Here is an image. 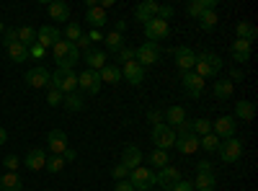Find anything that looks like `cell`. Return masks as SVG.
I'll use <instances>...</instances> for the list:
<instances>
[{"mask_svg":"<svg viewBox=\"0 0 258 191\" xmlns=\"http://www.w3.org/2000/svg\"><path fill=\"white\" fill-rule=\"evenodd\" d=\"M253 116H255V103L253 101H238L235 103V119L250 121Z\"/></svg>","mask_w":258,"mask_h":191,"instance_id":"cell-24","label":"cell"},{"mask_svg":"<svg viewBox=\"0 0 258 191\" xmlns=\"http://www.w3.org/2000/svg\"><path fill=\"white\" fill-rule=\"evenodd\" d=\"M126 181L132 183V188H135V191H150L153 186H158L155 171H153V168H145V165L135 168V171H129Z\"/></svg>","mask_w":258,"mask_h":191,"instance_id":"cell-2","label":"cell"},{"mask_svg":"<svg viewBox=\"0 0 258 191\" xmlns=\"http://www.w3.org/2000/svg\"><path fill=\"white\" fill-rule=\"evenodd\" d=\"M220 70H222V57L212 54V52H202V54H197V65H194V73H197L202 80H207V78H217Z\"/></svg>","mask_w":258,"mask_h":191,"instance_id":"cell-1","label":"cell"},{"mask_svg":"<svg viewBox=\"0 0 258 191\" xmlns=\"http://www.w3.org/2000/svg\"><path fill=\"white\" fill-rule=\"evenodd\" d=\"M6 140H8V132L3 130V126H0V145H6Z\"/></svg>","mask_w":258,"mask_h":191,"instance_id":"cell-60","label":"cell"},{"mask_svg":"<svg viewBox=\"0 0 258 191\" xmlns=\"http://www.w3.org/2000/svg\"><path fill=\"white\" fill-rule=\"evenodd\" d=\"M57 91H59L62 96H70V93H78V75H75V73H70V75H64Z\"/></svg>","mask_w":258,"mask_h":191,"instance_id":"cell-33","label":"cell"},{"mask_svg":"<svg viewBox=\"0 0 258 191\" xmlns=\"http://www.w3.org/2000/svg\"><path fill=\"white\" fill-rule=\"evenodd\" d=\"M75 158H78V153H75V150H70V147H68V150L62 153V160H64V163H73Z\"/></svg>","mask_w":258,"mask_h":191,"instance_id":"cell-55","label":"cell"},{"mask_svg":"<svg viewBox=\"0 0 258 191\" xmlns=\"http://www.w3.org/2000/svg\"><path fill=\"white\" fill-rule=\"evenodd\" d=\"M176 16V8L173 6H158V18L160 21H168V18H173Z\"/></svg>","mask_w":258,"mask_h":191,"instance_id":"cell-45","label":"cell"},{"mask_svg":"<svg viewBox=\"0 0 258 191\" xmlns=\"http://www.w3.org/2000/svg\"><path fill=\"white\" fill-rule=\"evenodd\" d=\"M121 78H126L129 86H140V83L145 80V68H140L137 62H126V65L121 68Z\"/></svg>","mask_w":258,"mask_h":191,"instance_id":"cell-17","label":"cell"},{"mask_svg":"<svg viewBox=\"0 0 258 191\" xmlns=\"http://www.w3.org/2000/svg\"><path fill=\"white\" fill-rule=\"evenodd\" d=\"M191 132L197 135V137L209 135V132H212V121H207V119H197V121H191Z\"/></svg>","mask_w":258,"mask_h":191,"instance_id":"cell-40","label":"cell"},{"mask_svg":"<svg viewBox=\"0 0 258 191\" xmlns=\"http://www.w3.org/2000/svg\"><path fill=\"white\" fill-rule=\"evenodd\" d=\"M232 91H235V83H232V80H217V83H214V88H212L214 98H222V101L230 98Z\"/></svg>","mask_w":258,"mask_h":191,"instance_id":"cell-31","label":"cell"},{"mask_svg":"<svg viewBox=\"0 0 258 191\" xmlns=\"http://www.w3.org/2000/svg\"><path fill=\"white\" fill-rule=\"evenodd\" d=\"M75 47H83V49H88V52H91V39L83 34V36H80V39L75 41Z\"/></svg>","mask_w":258,"mask_h":191,"instance_id":"cell-54","label":"cell"},{"mask_svg":"<svg viewBox=\"0 0 258 191\" xmlns=\"http://www.w3.org/2000/svg\"><path fill=\"white\" fill-rule=\"evenodd\" d=\"M111 176H114L116 181H124V178L129 176V168H124V165H114V171H111Z\"/></svg>","mask_w":258,"mask_h":191,"instance_id":"cell-50","label":"cell"},{"mask_svg":"<svg viewBox=\"0 0 258 191\" xmlns=\"http://www.w3.org/2000/svg\"><path fill=\"white\" fill-rule=\"evenodd\" d=\"M232 80H243V70H240V68L232 70Z\"/></svg>","mask_w":258,"mask_h":191,"instance_id":"cell-58","label":"cell"},{"mask_svg":"<svg viewBox=\"0 0 258 191\" xmlns=\"http://www.w3.org/2000/svg\"><path fill=\"white\" fill-rule=\"evenodd\" d=\"M16 41H18L16 29H6V31H3V44H6V47H11V44H16Z\"/></svg>","mask_w":258,"mask_h":191,"instance_id":"cell-48","label":"cell"},{"mask_svg":"<svg viewBox=\"0 0 258 191\" xmlns=\"http://www.w3.org/2000/svg\"><path fill=\"white\" fill-rule=\"evenodd\" d=\"M88 39H91V41H103V34H101V31H96V29H93V31H91V34H88Z\"/></svg>","mask_w":258,"mask_h":191,"instance_id":"cell-57","label":"cell"},{"mask_svg":"<svg viewBox=\"0 0 258 191\" xmlns=\"http://www.w3.org/2000/svg\"><path fill=\"white\" fill-rule=\"evenodd\" d=\"M217 188V176L214 173H199L194 181V191H214Z\"/></svg>","mask_w":258,"mask_h":191,"instance_id":"cell-25","label":"cell"},{"mask_svg":"<svg viewBox=\"0 0 258 191\" xmlns=\"http://www.w3.org/2000/svg\"><path fill=\"white\" fill-rule=\"evenodd\" d=\"M121 165L129 168V171H135V168L142 165V150L137 145H126L124 150H121Z\"/></svg>","mask_w":258,"mask_h":191,"instance_id":"cell-14","label":"cell"},{"mask_svg":"<svg viewBox=\"0 0 258 191\" xmlns=\"http://www.w3.org/2000/svg\"><path fill=\"white\" fill-rule=\"evenodd\" d=\"M85 65H88V70H101L106 65V52H98V49H91L85 52Z\"/></svg>","mask_w":258,"mask_h":191,"instance_id":"cell-28","label":"cell"},{"mask_svg":"<svg viewBox=\"0 0 258 191\" xmlns=\"http://www.w3.org/2000/svg\"><path fill=\"white\" fill-rule=\"evenodd\" d=\"M49 16L54 21H68L70 18V6L62 3V0H54V3H49Z\"/></svg>","mask_w":258,"mask_h":191,"instance_id":"cell-30","label":"cell"},{"mask_svg":"<svg viewBox=\"0 0 258 191\" xmlns=\"http://www.w3.org/2000/svg\"><path fill=\"white\" fill-rule=\"evenodd\" d=\"M199 147H204L207 153H217V147H220V137L209 132V135L199 137Z\"/></svg>","mask_w":258,"mask_h":191,"instance_id":"cell-37","label":"cell"},{"mask_svg":"<svg viewBox=\"0 0 258 191\" xmlns=\"http://www.w3.org/2000/svg\"><path fill=\"white\" fill-rule=\"evenodd\" d=\"M132 59H135V49L124 47V49L119 52V62H124V65H126V62H132Z\"/></svg>","mask_w":258,"mask_h":191,"instance_id":"cell-51","label":"cell"},{"mask_svg":"<svg viewBox=\"0 0 258 191\" xmlns=\"http://www.w3.org/2000/svg\"><path fill=\"white\" fill-rule=\"evenodd\" d=\"M3 31H6V26H3V24H0V34H3Z\"/></svg>","mask_w":258,"mask_h":191,"instance_id":"cell-62","label":"cell"},{"mask_svg":"<svg viewBox=\"0 0 258 191\" xmlns=\"http://www.w3.org/2000/svg\"><path fill=\"white\" fill-rule=\"evenodd\" d=\"M153 142H155V150H165L176 145V130H170L168 124H155L153 126Z\"/></svg>","mask_w":258,"mask_h":191,"instance_id":"cell-6","label":"cell"},{"mask_svg":"<svg viewBox=\"0 0 258 191\" xmlns=\"http://www.w3.org/2000/svg\"><path fill=\"white\" fill-rule=\"evenodd\" d=\"M217 21H220V18H217V13H214V11H204V13L199 16V24H202L204 31H212L214 26H217Z\"/></svg>","mask_w":258,"mask_h":191,"instance_id":"cell-39","label":"cell"},{"mask_svg":"<svg viewBox=\"0 0 258 191\" xmlns=\"http://www.w3.org/2000/svg\"><path fill=\"white\" fill-rule=\"evenodd\" d=\"M62 39V31L57 29V26H41L39 31H36V44H41L44 49H49V47H54L57 41Z\"/></svg>","mask_w":258,"mask_h":191,"instance_id":"cell-12","label":"cell"},{"mask_svg":"<svg viewBox=\"0 0 258 191\" xmlns=\"http://www.w3.org/2000/svg\"><path fill=\"white\" fill-rule=\"evenodd\" d=\"M124 29H126V24H124V21H116V31H119V34H121V31H124Z\"/></svg>","mask_w":258,"mask_h":191,"instance_id":"cell-61","label":"cell"},{"mask_svg":"<svg viewBox=\"0 0 258 191\" xmlns=\"http://www.w3.org/2000/svg\"><path fill=\"white\" fill-rule=\"evenodd\" d=\"M165 119H168L170 130H178V126L186 121V111L181 109V106H170V109L165 111Z\"/></svg>","mask_w":258,"mask_h":191,"instance_id":"cell-26","label":"cell"},{"mask_svg":"<svg viewBox=\"0 0 258 191\" xmlns=\"http://www.w3.org/2000/svg\"><path fill=\"white\" fill-rule=\"evenodd\" d=\"M135 62L140 68L155 65V62H160V47L155 44V41H145L140 49H135Z\"/></svg>","mask_w":258,"mask_h":191,"instance_id":"cell-5","label":"cell"},{"mask_svg":"<svg viewBox=\"0 0 258 191\" xmlns=\"http://www.w3.org/2000/svg\"><path fill=\"white\" fill-rule=\"evenodd\" d=\"M114 191H135V188H132V183H129V181L124 178V181H116V186H114Z\"/></svg>","mask_w":258,"mask_h":191,"instance_id":"cell-53","label":"cell"},{"mask_svg":"<svg viewBox=\"0 0 258 191\" xmlns=\"http://www.w3.org/2000/svg\"><path fill=\"white\" fill-rule=\"evenodd\" d=\"M26 168H31V171H41V168L47 165V153L41 150V147H34V150H29L26 160H24Z\"/></svg>","mask_w":258,"mask_h":191,"instance_id":"cell-18","label":"cell"},{"mask_svg":"<svg viewBox=\"0 0 258 191\" xmlns=\"http://www.w3.org/2000/svg\"><path fill=\"white\" fill-rule=\"evenodd\" d=\"M170 191H194V183H191V181H183V178H181V181H178L176 186H170Z\"/></svg>","mask_w":258,"mask_h":191,"instance_id":"cell-52","label":"cell"},{"mask_svg":"<svg viewBox=\"0 0 258 191\" xmlns=\"http://www.w3.org/2000/svg\"><path fill=\"white\" fill-rule=\"evenodd\" d=\"M78 59H80V49H78V47H73V49H70V54L64 57L62 62H64L68 68H75V65H78Z\"/></svg>","mask_w":258,"mask_h":191,"instance_id":"cell-47","label":"cell"},{"mask_svg":"<svg viewBox=\"0 0 258 191\" xmlns=\"http://www.w3.org/2000/svg\"><path fill=\"white\" fill-rule=\"evenodd\" d=\"M64 36H68V41H73V44H75V41L83 36V29H80L78 24H68V29H64Z\"/></svg>","mask_w":258,"mask_h":191,"instance_id":"cell-43","label":"cell"},{"mask_svg":"<svg viewBox=\"0 0 258 191\" xmlns=\"http://www.w3.org/2000/svg\"><path fill=\"white\" fill-rule=\"evenodd\" d=\"M3 165H6V171H8V173H16V171H18V165H21V160H18V155H6Z\"/></svg>","mask_w":258,"mask_h":191,"instance_id":"cell-44","label":"cell"},{"mask_svg":"<svg viewBox=\"0 0 258 191\" xmlns=\"http://www.w3.org/2000/svg\"><path fill=\"white\" fill-rule=\"evenodd\" d=\"M150 163L158 165V168H165V165H168V153H165V150H153V155H150Z\"/></svg>","mask_w":258,"mask_h":191,"instance_id":"cell-42","label":"cell"},{"mask_svg":"<svg viewBox=\"0 0 258 191\" xmlns=\"http://www.w3.org/2000/svg\"><path fill=\"white\" fill-rule=\"evenodd\" d=\"M16 34H18V44H24V47L36 44V31L31 26H21V29H16Z\"/></svg>","mask_w":258,"mask_h":191,"instance_id":"cell-34","label":"cell"},{"mask_svg":"<svg viewBox=\"0 0 258 191\" xmlns=\"http://www.w3.org/2000/svg\"><path fill=\"white\" fill-rule=\"evenodd\" d=\"M62 101H64V96H62L57 88H49V93H47V103H49V106H59Z\"/></svg>","mask_w":258,"mask_h":191,"instance_id":"cell-46","label":"cell"},{"mask_svg":"<svg viewBox=\"0 0 258 191\" xmlns=\"http://www.w3.org/2000/svg\"><path fill=\"white\" fill-rule=\"evenodd\" d=\"M135 16H137V21L147 24V21H153V18L158 16V3H155V0H145V3H140V6H137Z\"/></svg>","mask_w":258,"mask_h":191,"instance_id":"cell-19","label":"cell"},{"mask_svg":"<svg viewBox=\"0 0 258 191\" xmlns=\"http://www.w3.org/2000/svg\"><path fill=\"white\" fill-rule=\"evenodd\" d=\"M235 31H238V39H243V41H250V44H253V39L258 36V29L250 24V21H240V24L235 26Z\"/></svg>","mask_w":258,"mask_h":191,"instance_id":"cell-29","label":"cell"},{"mask_svg":"<svg viewBox=\"0 0 258 191\" xmlns=\"http://www.w3.org/2000/svg\"><path fill=\"white\" fill-rule=\"evenodd\" d=\"M47 145H49V150L54 155H62L64 150H68V135H64V130H52L47 135Z\"/></svg>","mask_w":258,"mask_h":191,"instance_id":"cell-16","label":"cell"},{"mask_svg":"<svg viewBox=\"0 0 258 191\" xmlns=\"http://www.w3.org/2000/svg\"><path fill=\"white\" fill-rule=\"evenodd\" d=\"M155 178H158V186L163 191H170V186H176L181 181V173H178V168L165 165V168H160V171H155Z\"/></svg>","mask_w":258,"mask_h":191,"instance_id":"cell-11","label":"cell"},{"mask_svg":"<svg viewBox=\"0 0 258 191\" xmlns=\"http://www.w3.org/2000/svg\"><path fill=\"white\" fill-rule=\"evenodd\" d=\"M230 54H232V59H235V62H248V59H250V41L238 39V41L232 44Z\"/></svg>","mask_w":258,"mask_h":191,"instance_id":"cell-23","label":"cell"},{"mask_svg":"<svg viewBox=\"0 0 258 191\" xmlns=\"http://www.w3.org/2000/svg\"><path fill=\"white\" fill-rule=\"evenodd\" d=\"M217 8V0H191L188 3V16H194V18H199L204 11H214Z\"/></svg>","mask_w":258,"mask_h":191,"instance_id":"cell-21","label":"cell"},{"mask_svg":"<svg viewBox=\"0 0 258 191\" xmlns=\"http://www.w3.org/2000/svg\"><path fill=\"white\" fill-rule=\"evenodd\" d=\"M235 132H238V119H235V116H220L217 121L212 124V135H217L220 142L235 137Z\"/></svg>","mask_w":258,"mask_h":191,"instance_id":"cell-8","label":"cell"},{"mask_svg":"<svg viewBox=\"0 0 258 191\" xmlns=\"http://www.w3.org/2000/svg\"><path fill=\"white\" fill-rule=\"evenodd\" d=\"M44 168H47L49 173H59L62 168H64V160H62V155H52V158L47 160V165H44Z\"/></svg>","mask_w":258,"mask_h":191,"instance_id":"cell-41","label":"cell"},{"mask_svg":"<svg viewBox=\"0 0 258 191\" xmlns=\"http://www.w3.org/2000/svg\"><path fill=\"white\" fill-rule=\"evenodd\" d=\"M73 47H75V44H73V41H68V39H59V41H57V44L52 47V52H54V59H57V62H62L64 57H68V54H70V49H73Z\"/></svg>","mask_w":258,"mask_h":191,"instance_id":"cell-35","label":"cell"},{"mask_svg":"<svg viewBox=\"0 0 258 191\" xmlns=\"http://www.w3.org/2000/svg\"><path fill=\"white\" fill-rule=\"evenodd\" d=\"M176 65L181 68V73L194 70V65H197V52L188 49V47H178L176 49Z\"/></svg>","mask_w":258,"mask_h":191,"instance_id":"cell-15","label":"cell"},{"mask_svg":"<svg viewBox=\"0 0 258 191\" xmlns=\"http://www.w3.org/2000/svg\"><path fill=\"white\" fill-rule=\"evenodd\" d=\"M0 191H24V181L18 173H3L0 176Z\"/></svg>","mask_w":258,"mask_h":191,"instance_id":"cell-22","label":"cell"},{"mask_svg":"<svg viewBox=\"0 0 258 191\" xmlns=\"http://www.w3.org/2000/svg\"><path fill=\"white\" fill-rule=\"evenodd\" d=\"M217 153L222 158V163L232 165V163H238L243 158V142L238 137H230V140H222L220 147H217Z\"/></svg>","mask_w":258,"mask_h":191,"instance_id":"cell-4","label":"cell"},{"mask_svg":"<svg viewBox=\"0 0 258 191\" xmlns=\"http://www.w3.org/2000/svg\"><path fill=\"white\" fill-rule=\"evenodd\" d=\"M181 86H183V93H186L188 98H202V93H204V80L194 73V70L181 73Z\"/></svg>","mask_w":258,"mask_h":191,"instance_id":"cell-7","label":"cell"},{"mask_svg":"<svg viewBox=\"0 0 258 191\" xmlns=\"http://www.w3.org/2000/svg\"><path fill=\"white\" fill-rule=\"evenodd\" d=\"M78 88H83L85 93L96 96V93L101 91V75H98L96 70H83V73L78 75Z\"/></svg>","mask_w":258,"mask_h":191,"instance_id":"cell-9","label":"cell"},{"mask_svg":"<svg viewBox=\"0 0 258 191\" xmlns=\"http://www.w3.org/2000/svg\"><path fill=\"white\" fill-rule=\"evenodd\" d=\"M176 147L183 153V155H194L199 150V137L191 132V121H183L176 132Z\"/></svg>","mask_w":258,"mask_h":191,"instance_id":"cell-3","label":"cell"},{"mask_svg":"<svg viewBox=\"0 0 258 191\" xmlns=\"http://www.w3.org/2000/svg\"><path fill=\"white\" fill-rule=\"evenodd\" d=\"M49 80H52V73L47 70V68H31L29 73H26V83L31 88H47L49 86Z\"/></svg>","mask_w":258,"mask_h":191,"instance_id":"cell-13","label":"cell"},{"mask_svg":"<svg viewBox=\"0 0 258 191\" xmlns=\"http://www.w3.org/2000/svg\"><path fill=\"white\" fill-rule=\"evenodd\" d=\"M8 54H11L13 62H24L29 57V47H24V44H18V41H16V44L8 47Z\"/></svg>","mask_w":258,"mask_h":191,"instance_id":"cell-38","label":"cell"},{"mask_svg":"<svg viewBox=\"0 0 258 191\" xmlns=\"http://www.w3.org/2000/svg\"><path fill=\"white\" fill-rule=\"evenodd\" d=\"M150 121H153V124H160V114H158V111H150Z\"/></svg>","mask_w":258,"mask_h":191,"instance_id":"cell-59","label":"cell"},{"mask_svg":"<svg viewBox=\"0 0 258 191\" xmlns=\"http://www.w3.org/2000/svg\"><path fill=\"white\" fill-rule=\"evenodd\" d=\"M85 21H88L96 31H101V26H103L109 18H106V11H103L101 6H93V8H88V13H85Z\"/></svg>","mask_w":258,"mask_h":191,"instance_id":"cell-20","label":"cell"},{"mask_svg":"<svg viewBox=\"0 0 258 191\" xmlns=\"http://www.w3.org/2000/svg\"><path fill=\"white\" fill-rule=\"evenodd\" d=\"M158 191H163V188H158Z\"/></svg>","mask_w":258,"mask_h":191,"instance_id":"cell-63","label":"cell"},{"mask_svg":"<svg viewBox=\"0 0 258 191\" xmlns=\"http://www.w3.org/2000/svg\"><path fill=\"white\" fill-rule=\"evenodd\" d=\"M64 109H68V111H80L83 109V106H85V101H83V96L80 93H70V96H64Z\"/></svg>","mask_w":258,"mask_h":191,"instance_id":"cell-36","label":"cell"},{"mask_svg":"<svg viewBox=\"0 0 258 191\" xmlns=\"http://www.w3.org/2000/svg\"><path fill=\"white\" fill-rule=\"evenodd\" d=\"M199 173H212V163L209 160H202L199 163Z\"/></svg>","mask_w":258,"mask_h":191,"instance_id":"cell-56","label":"cell"},{"mask_svg":"<svg viewBox=\"0 0 258 191\" xmlns=\"http://www.w3.org/2000/svg\"><path fill=\"white\" fill-rule=\"evenodd\" d=\"M98 75H101V83H119L121 80V68L119 65H109V62H106V65L98 70Z\"/></svg>","mask_w":258,"mask_h":191,"instance_id":"cell-27","label":"cell"},{"mask_svg":"<svg viewBox=\"0 0 258 191\" xmlns=\"http://www.w3.org/2000/svg\"><path fill=\"white\" fill-rule=\"evenodd\" d=\"M168 31H170L168 21H160L158 16H155L153 21H147V24H145V36H147L150 41H155V44H158L160 39H165V36H168Z\"/></svg>","mask_w":258,"mask_h":191,"instance_id":"cell-10","label":"cell"},{"mask_svg":"<svg viewBox=\"0 0 258 191\" xmlns=\"http://www.w3.org/2000/svg\"><path fill=\"white\" fill-rule=\"evenodd\" d=\"M44 54H47V49L41 47V44H31V47H29V57H34V59H41Z\"/></svg>","mask_w":258,"mask_h":191,"instance_id":"cell-49","label":"cell"},{"mask_svg":"<svg viewBox=\"0 0 258 191\" xmlns=\"http://www.w3.org/2000/svg\"><path fill=\"white\" fill-rule=\"evenodd\" d=\"M103 41H106V49H109V52H121L126 44H124V36L119 34V31H111L109 36H103Z\"/></svg>","mask_w":258,"mask_h":191,"instance_id":"cell-32","label":"cell"}]
</instances>
